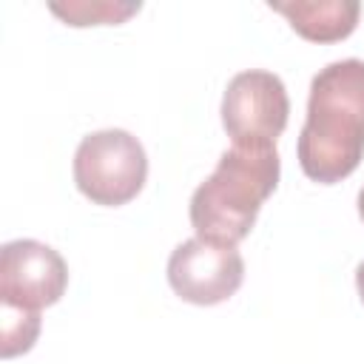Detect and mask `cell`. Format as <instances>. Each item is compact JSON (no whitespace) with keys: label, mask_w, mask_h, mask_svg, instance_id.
<instances>
[{"label":"cell","mask_w":364,"mask_h":364,"mask_svg":"<svg viewBox=\"0 0 364 364\" xmlns=\"http://www.w3.org/2000/svg\"><path fill=\"white\" fill-rule=\"evenodd\" d=\"M296 154L304 176L318 185H336L358 168L364 159V60H336L313 77Z\"/></svg>","instance_id":"1"},{"label":"cell","mask_w":364,"mask_h":364,"mask_svg":"<svg viewBox=\"0 0 364 364\" xmlns=\"http://www.w3.org/2000/svg\"><path fill=\"white\" fill-rule=\"evenodd\" d=\"M276 145H230L213 173L191 196V225L199 239L236 247L253 228L264 199L279 185Z\"/></svg>","instance_id":"2"},{"label":"cell","mask_w":364,"mask_h":364,"mask_svg":"<svg viewBox=\"0 0 364 364\" xmlns=\"http://www.w3.org/2000/svg\"><path fill=\"white\" fill-rule=\"evenodd\" d=\"M148 176V156L142 142L122 131L105 128L82 136L74 151V182L94 205L117 208L131 202Z\"/></svg>","instance_id":"3"},{"label":"cell","mask_w":364,"mask_h":364,"mask_svg":"<svg viewBox=\"0 0 364 364\" xmlns=\"http://www.w3.org/2000/svg\"><path fill=\"white\" fill-rule=\"evenodd\" d=\"M287 114V88L273 71H239L225 88L222 125L233 145H276Z\"/></svg>","instance_id":"4"},{"label":"cell","mask_w":364,"mask_h":364,"mask_svg":"<svg viewBox=\"0 0 364 364\" xmlns=\"http://www.w3.org/2000/svg\"><path fill=\"white\" fill-rule=\"evenodd\" d=\"M245 279V259L230 245H213L199 236L185 239L168 259V284L182 301L210 307L228 301Z\"/></svg>","instance_id":"5"},{"label":"cell","mask_w":364,"mask_h":364,"mask_svg":"<svg viewBox=\"0 0 364 364\" xmlns=\"http://www.w3.org/2000/svg\"><path fill=\"white\" fill-rule=\"evenodd\" d=\"M68 284L63 256L37 239H14L0 250V304L43 310L60 301Z\"/></svg>","instance_id":"6"},{"label":"cell","mask_w":364,"mask_h":364,"mask_svg":"<svg viewBox=\"0 0 364 364\" xmlns=\"http://www.w3.org/2000/svg\"><path fill=\"white\" fill-rule=\"evenodd\" d=\"M267 6L284 14L293 31L313 43H336L350 37L361 14L355 0H270Z\"/></svg>","instance_id":"7"},{"label":"cell","mask_w":364,"mask_h":364,"mask_svg":"<svg viewBox=\"0 0 364 364\" xmlns=\"http://www.w3.org/2000/svg\"><path fill=\"white\" fill-rule=\"evenodd\" d=\"M68 26H119L142 9V3H111V0H77L48 6Z\"/></svg>","instance_id":"8"},{"label":"cell","mask_w":364,"mask_h":364,"mask_svg":"<svg viewBox=\"0 0 364 364\" xmlns=\"http://www.w3.org/2000/svg\"><path fill=\"white\" fill-rule=\"evenodd\" d=\"M37 333H40V313L37 310L3 304V347H0L3 358H11V355L31 350V344L37 341Z\"/></svg>","instance_id":"9"},{"label":"cell","mask_w":364,"mask_h":364,"mask_svg":"<svg viewBox=\"0 0 364 364\" xmlns=\"http://www.w3.org/2000/svg\"><path fill=\"white\" fill-rule=\"evenodd\" d=\"M355 290H358V296H361V301H364V262L355 267Z\"/></svg>","instance_id":"10"},{"label":"cell","mask_w":364,"mask_h":364,"mask_svg":"<svg viewBox=\"0 0 364 364\" xmlns=\"http://www.w3.org/2000/svg\"><path fill=\"white\" fill-rule=\"evenodd\" d=\"M358 216H361V222H364V188L358 191Z\"/></svg>","instance_id":"11"}]
</instances>
